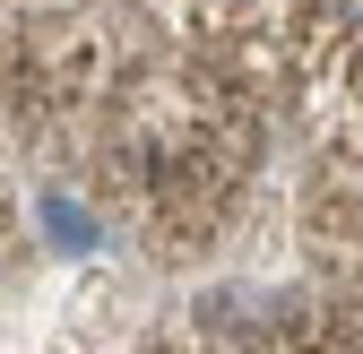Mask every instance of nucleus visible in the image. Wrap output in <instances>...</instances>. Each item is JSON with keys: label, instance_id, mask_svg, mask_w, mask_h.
Listing matches in <instances>:
<instances>
[{"label": "nucleus", "instance_id": "1", "mask_svg": "<svg viewBox=\"0 0 363 354\" xmlns=\"http://www.w3.org/2000/svg\"><path fill=\"white\" fill-rule=\"evenodd\" d=\"M337 18H346V26H363V0H337Z\"/></svg>", "mask_w": 363, "mask_h": 354}]
</instances>
